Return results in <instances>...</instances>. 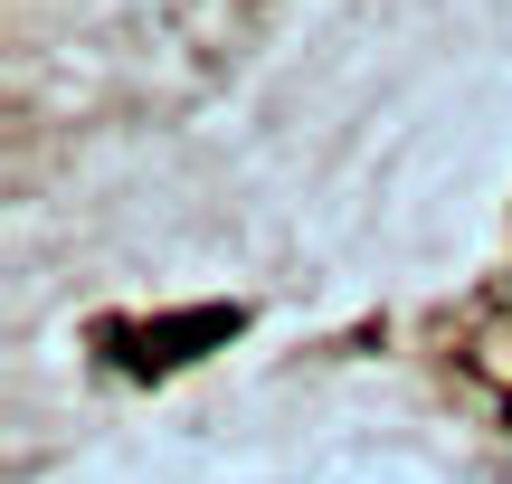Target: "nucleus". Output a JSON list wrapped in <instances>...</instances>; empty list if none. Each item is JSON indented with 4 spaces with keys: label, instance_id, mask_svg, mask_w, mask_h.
Listing matches in <instances>:
<instances>
[{
    "label": "nucleus",
    "instance_id": "obj_1",
    "mask_svg": "<svg viewBox=\"0 0 512 484\" xmlns=\"http://www.w3.org/2000/svg\"><path fill=\"white\" fill-rule=\"evenodd\" d=\"M228 333H238V304H209V314H190V323L133 333V342H124V361H133V371H171V361H190V342H228Z\"/></svg>",
    "mask_w": 512,
    "mask_h": 484
}]
</instances>
